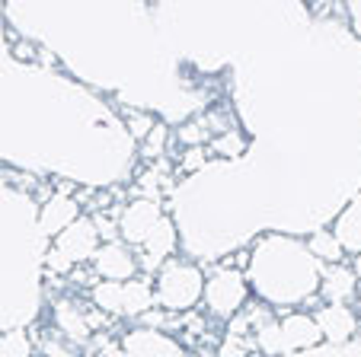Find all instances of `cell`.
I'll return each instance as SVG.
<instances>
[{
  "label": "cell",
  "mask_w": 361,
  "mask_h": 357,
  "mask_svg": "<svg viewBox=\"0 0 361 357\" xmlns=\"http://www.w3.org/2000/svg\"><path fill=\"white\" fill-rule=\"evenodd\" d=\"M55 322H58V332L68 335L71 342H87L90 338V319L77 310L71 300H61L55 303Z\"/></svg>",
  "instance_id": "obj_15"
},
{
  "label": "cell",
  "mask_w": 361,
  "mask_h": 357,
  "mask_svg": "<svg viewBox=\"0 0 361 357\" xmlns=\"http://www.w3.org/2000/svg\"><path fill=\"white\" fill-rule=\"evenodd\" d=\"M355 281H358L355 271L345 268V265H329V268H323V277H320L323 300L333 306H345L355 296Z\"/></svg>",
  "instance_id": "obj_12"
},
{
  "label": "cell",
  "mask_w": 361,
  "mask_h": 357,
  "mask_svg": "<svg viewBox=\"0 0 361 357\" xmlns=\"http://www.w3.org/2000/svg\"><path fill=\"white\" fill-rule=\"evenodd\" d=\"M288 357H361V342H348V344H320V348L300 351V354H288Z\"/></svg>",
  "instance_id": "obj_20"
},
{
  "label": "cell",
  "mask_w": 361,
  "mask_h": 357,
  "mask_svg": "<svg viewBox=\"0 0 361 357\" xmlns=\"http://www.w3.org/2000/svg\"><path fill=\"white\" fill-rule=\"evenodd\" d=\"M250 348L252 344L246 338H237V335H227L224 344L218 348V357H250Z\"/></svg>",
  "instance_id": "obj_22"
},
{
  "label": "cell",
  "mask_w": 361,
  "mask_h": 357,
  "mask_svg": "<svg viewBox=\"0 0 361 357\" xmlns=\"http://www.w3.org/2000/svg\"><path fill=\"white\" fill-rule=\"evenodd\" d=\"M176 239H179V230H176V220L173 217H160V223L147 233V239L141 243L144 249V258H147V268H157L160 262H166V256H170L173 249H176Z\"/></svg>",
  "instance_id": "obj_11"
},
{
  "label": "cell",
  "mask_w": 361,
  "mask_h": 357,
  "mask_svg": "<svg viewBox=\"0 0 361 357\" xmlns=\"http://www.w3.org/2000/svg\"><path fill=\"white\" fill-rule=\"evenodd\" d=\"M154 131V118L144 112H131L128 115V134L131 141H147V134Z\"/></svg>",
  "instance_id": "obj_21"
},
{
  "label": "cell",
  "mask_w": 361,
  "mask_h": 357,
  "mask_svg": "<svg viewBox=\"0 0 361 357\" xmlns=\"http://www.w3.org/2000/svg\"><path fill=\"white\" fill-rule=\"evenodd\" d=\"M246 277L237 268H218L208 281H204V303L218 319H233L246 303Z\"/></svg>",
  "instance_id": "obj_4"
},
{
  "label": "cell",
  "mask_w": 361,
  "mask_h": 357,
  "mask_svg": "<svg viewBox=\"0 0 361 357\" xmlns=\"http://www.w3.org/2000/svg\"><path fill=\"white\" fill-rule=\"evenodd\" d=\"M314 319H317V325H320L323 338H326L329 344H348L352 342V335L358 332V316H355L348 306L326 303Z\"/></svg>",
  "instance_id": "obj_10"
},
{
  "label": "cell",
  "mask_w": 361,
  "mask_h": 357,
  "mask_svg": "<svg viewBox=\"0 0 361 357\" xmlns=\"http://www.w3.org/2000/svg\"><path fill=\"white\" fill-rule=\"evenodd\" d=\"M164 144H166V125H154V131L147 134V156L160 154Z\"/></svg>",
  "instance_id": "obj_25"
},
{
  "label": "cell",
  "mask_w": 361,
  "mask_h": 357,
  "mask_svg": "<svg viewBox=\"0 0 361 357\" xmlns=\"http://www.w3.org/2000/svg\"><path fill=\"white\" fill-rule=\"evenodd\" d=\"M179 357H218V354H212V351H189V354H179Z\"/></svg>",
  "instance_id": "obj_27"
},
{
  "label": "cell",
  "mask_w": 361,
  "mask_h": 357,
  "mask_svg": "<svg viewBox=\"0 0 361 357\" xmlns=\"http://www.w3.org/2000/svg\"><path fill=\"white\" fill-rule=\"evenodd\" d=\"M55 249L61 252L71 265H83L87 258L96 256V249H99V230H96V223L90 220V217H77V220L55 239Z\"/></svg>",
  "instance_id": "obj_6"
},
{
  "label": "cell",
  "mask_w": 361,
  "mask_h": 357,
  "mask_svg": "<svg viewBox=\"0 0 361 357\" xmlns=\"http://www.w3.org/2000/svg\"><path fill=\"white\" fill-rule=\"evenodd\" d=\"M93 303L102 313H122V284L118 281L93 284Z\"/></svg>",
  "instance_id": "obj_17"
},
{
  "label": "cell",
  "mask_w": 361,
  "mask_h": 357,
  "mask_svg": "<svg viewBox=\"0 0 361 357\" xmlns=\"http://www.w3.org/2000/svg\"><path fill=\"white\" fill-rule=\"evenodd\" d=\"M45 243L35 201L0 185V332L23 329L39 316Z\"/></svg>",
  "instance_id": "obj_1"
},
{
  "label": "cell",
  "mask_w": 361,
  "mask_h": 357,
  "mask_svg": "<svg viewBox=\"0 0 361 357\" xmlns=\"http://www.w3.org/2000/svg\"><path fill=\"white\" fill-rule=\"evenodd\" d=\"M250 357H262V354H259V351H256V354H250Z\"/></svg>",
  "instance_id": "obj_30"
},
{
  "label": "cell",
  "mask_w": 361,
  "mask_h": 357,
  "mask_svg": "<svg viewBox=\"0 0 361 357\" xmlns=\"http://www.w3.org/2000/svg\"><path fill=\"white\" fill-rule=\"evenodd\" d=\"M160 217H164V211H160L157 198H137L118 214V236L131 246H141L150 230L160 223Z\"/></svg>",
  "instance_id": "obj_5"
},
{
  "label": "cell",
  "mask_w": 361,
  "mask_h": 357,
  "mask_svg": "<svg viewBox=\"0 0 361 357\" xmlns=\"http://www.w3.org/2000/svg\"><path fill=\"white\" fill-rule=\"evenodd\" d=\"M93 268H96V275H99L102 281L125 284V281H131V277H135L137 262H135V256H131V249L125 243H106V246H99V249H96Z\"/></svg>",
  "instance_id": "obj_8"
},
{
  "label": "cell",
  "mask_w": 361,
  "mask_h": 357,
  "mask_svg": "<svg viewBox=\"0 0 361 357\" xmlns=\"http://www.w3.org/2000/svg\"><path fill=\"white\" fill-rule=\"evenodd\" d=\"M157 294L150 287L147 277H131L122 284V316H144L154 306Z\"/></svg>",
  "instance_id": "obj_13"
},
{
  "label": "cell",
  "mask_w": 361,
  "mask_h": 357,
  "mask_svg": "<svg viewBox=\"0 0 361 357\" xmlns=\"http://www.w3.org/2000/svg\"><path fill=\"white\" fill-rule=\"evenodd\" d=\"M333 233L342 243V249H352L361 256V198H355V201L342 211V217L336 220Z\"/></svg>",
  "instance_id": "obj_14"
},
{
  "label": "cell",
  "mask_w": 361,
  "mask_h": 357,
  "mask_svg": "<svg viewBox=\"0 0 361 357\" xmlns=\"http://www.w3.org/2000/svg\"><path fill=\"white\" fill-rule=\"evenodd\" d=\"M212 150L218 156H224V160H240V156L246 154V137L240 134V131H221L218 137L212 141Z\"/></svg>",
  "instance_id": "obj_18"
},
{
  "label": "cell",
  "mask_w": 361,
  "mask_h": 357,
  "mask_svg": "<svg viewBox=\"0 0 361 357\" xmlns=\"http://www.w3.org/2000/svg\"><path fill=\"white\" fill-rule=\"evenodd\" d=\"M0 357H32V342L23 329H10L0 335Z\"/></svg>",
  "instance_id": "obj_19"
},
{
  "label": "cell",
  "mask_w": 361,
  "mask_h": 357,
  "mask_svg": "<svg viewBox=\"0 0 361 357\" xmlns=\"http://www.w3.org/2000/svg\"><path fill=\"white\" fill-rule=\"evenodd\" d=\"M122 351L128 357H179V342L160 329H135L122 338Z\"/></svg>",
  "instance_id": "obj_7"
},
{
  "label": "cell",
  "mask_w": 361,
  "mask_h": 357,
  "mask_svg": "<svg viewBox=\"0 0 361 357\" xmlns=\"http://www.w3.org/2000/svg\"><path fill=\"white\" fill-rule=\"evenodd\" d=\"M77 217H80L77 201L68 195V192H58V195H51L39 208V230H42L45 239H58V236H61L64 230L77 220Z\"/></svg>",
  "instance_id": "obj_9"
},
{
  "label": "cell",
  "mask_w": 361,
  "mask_h": 357,
  "mask_svg": "<svg viewBox=\"0 0 361 357\" xmlns=\"http://www.w3.org/2000/svg\"><path fill=\"white\" fill-rule=\"evenodd\" d=\"M307 249H310V256H314L317 262H329V265H339L342 252H345L333 230H314L310 239H307Z\"/></svg>",
  "instance_id": "obj_16"
},
{
  "label": "cell",
  "mask_w": 361,
  "mask_h": 357,
  "mask_svg": "<svg viewBox=\"0 0 361 357\" xmlns=\"http://www.w3.org/2000/svg\"><path fill=\"white\" fill-rule=\"evenodd\" d=\"M208 166V156H204L202 147H189L183 156V169L185 173H202V169Z\"/></svg>",
  "instance_id": "obj_23"
},
{
  "label": "cell",
  "mask_w": 361,
  "mask_h": 357,
  "mask_svg": "<svg viewBox=\"0 0 361 357\" xmlns=\"http://www.w3.org/2000/svg\"><path fill=\"white\" fill-rule=\"evenodd\" d=\"M45 268H48V271H55V275H68V271L74 268V265H71L68 258H64L61 252L55 249V246H48V252H45Z\"/></svg>",
  "instance_id": "obj_24"
},
{
  "label": "cell",
  "mask_w": 361,
  "mask_h": 357,
  "mask_svg": "<svg viewBox=\"0 0 361 357\" xmlns=\"http://www.w3.org/2000/svg\"><path fill=\"white\" fill-rule=\"evenodd\" d=\"M106 357H128L122 348H106Z\"/></svg>",
  "instance_id": "obj_28"
},
{
  "label": "cell",
  "mask_w": 361,
  "mask_h": 357,
  "mask_svg": "<svg viewBox=\"0 0 361 357\" xmlns=\"http://www.w3.org/2000/svg\"><path fill=\"white\" fill-rule=\"evenodd\" d=\"M348 13H352L355 26H358V32H361V7H358V4H352V7H348Z\"/></svg>",
  "instance_id": "obj_26"
},
{
  "label": "cell",
  "mask_w": 361,
  "mask_h": 357,
  "mask_svg": "<svg viewBox=\"0 0 361 357\" xmlns=\"http://www.w3.org/2000/svg\"><path fill=\"white\" fill-rule=\"evenodd\" d=\"M204 296V275L192 262H166L157 277V303L166 313H185Z\"/></svg>",
  "instance_id": "obj_3"
},
{
  "label": "cell",
  "mask_w": 361,
  "mask_h": 357,
  "mask_svg": "<svg viewBox=\"0 0 361 357\" xmlns=\"http://www.w3.org/2000/svg\"><path fill=\"white\" fill-rule=\"evenodd\" d=\"M352 271H355V277H358V281H361V256H358V258H355V265H352Z\"/></svg>",
  "instance_id": "obj_29"
},
{
  "label": "cell",
  "mask_w": 361,
  "mask_h": 357,
  "mask_svg": "<svg viewBox=\"0 0 361 357\" xmlns=\"http://www.w3.org/2000/svg\"><path fill=\"white\" fill-rule=\"evenodd\" d=\"M323 262L310 256L304 239L266 233L252 246L250 284L272 306H298L320 290Z\"/></svg>",
  "instance_id": "obj_2"
}]
</instances>
